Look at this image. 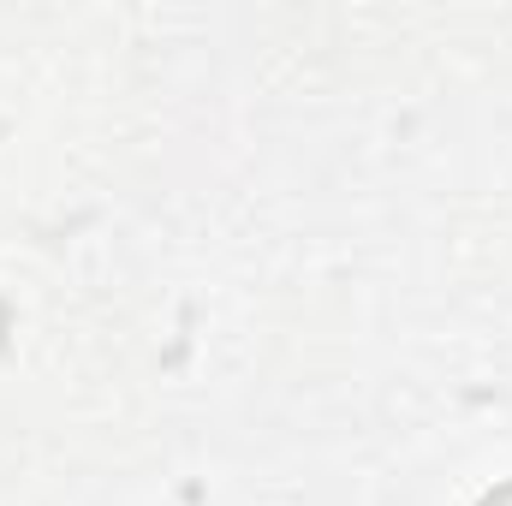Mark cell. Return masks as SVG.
Returning <instances> with one entry per match:
<instances>
[{
	"instance_id": "6da1fadb",
	"label": "cell",
	"mask_w": 512,
	"mask_h": 506,
	"mask_svg": "<svg viewBox=\"0 0 512 506\" xmlns=\"http://www.w3.org/2000/svg\"><path fill=\"white\" fill-rule=\"evenodd\" d=\"M477 506H512V477H507V483H495V489H489Z\"/></svg>"
}]
</instances>
